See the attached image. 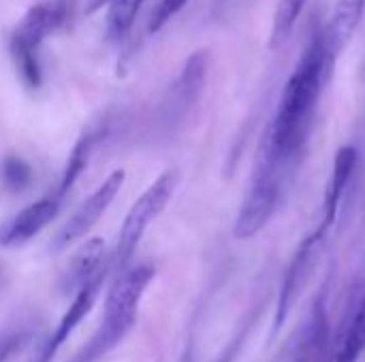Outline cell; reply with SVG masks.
I'll list each match as a JSON object with an SVG mask.
<instances>
[{"mask_svg":"<svg viewBox=\"0 0 365 362\" xmlns=\"http://www.w3.org/2000/svg\"><path fill=\"white\" fill-rule=\"evenodd\" d=\"M66 19V2H41L26 11L21 21L15 26L9 47L15 60L17 73L28 87H41L43 70L38 62V49L47 36H51Z\"/></svg>","mask_w":365,"mask_h":362,"instance_id":"4","label":"cell"},{"mask_svg":"<svg viewBox=\"0 0 365 362\" xmlns=\"http://www.w3.org/2000/svg\"><path fill=\"white\" fill-rule=\"evenodd\" d=\"M334 62L329 60L323 30L308 41L291 73L276 113L263 132L248 188L269 198H282L297 175L306 154L314 115Z\"/></svg>","mask_w":365,"mask_h":362,"instance_id":"1","label":"cell"},{"mask_svg":"<svg viewBox=\"0 0 365 362\" xmlns=\"http://www.w3.org/2000/svg\"><path fill=\"white\" fill-rule=\"evenodd\" d=\"M111 256H109V260L103 265V269L92 277V280H88L77 292H75V299L71 301V305H68V309L64 312V316L60 318V322H58V326L51 331V335L38 346V350L32 354V358L30 362H51V358L56 356V352L66 344V339L73 335V331L83 322V318L92 312V307H94V303H96V299H98V294H101V290H103V286H105V282H107V277L111 275Z\"/></svg>","mask_w":365,"mask_h":362,"instance_id":"8","label":"cell"},{"mask_svg":"<svg viewBox=\"0 0 365 362\" xmlns=\"http://www.w3.org/2000/svg\"><path fill=\"white\" fill-rule=\"evenodd\" d=\"M109 260L107 252H105V241L98 237L88 239L71 258V262L66 265V269L62 271L60 280H58V290L60 294H75L88 280H92L103 265Z\"/></svg>","mask_w":365,"mask_h":362,"instance_id":"10","label":"cell"},{"mask_svg":"<svg viewBox=\"0 0 365 362\" xmlns=\"http://www.w3.org/2000/svg\"><path fill=\"white\" fill-rule=\"evenodd\" d=\"M0 179L9 192H24L30 188L34 173L32 166L19 156H6L0 164Z\"/></svg>","mask_w":365,"mask_h":362,"instance_id":"16","label":"cell"},{"mask_svg":"<svg viewBox=\"0 0 365 362\" xmlns=\"http://www.w3.org/2000/svg\"><path fill=\"white\" fill-rule=\"evenodd\" d=\"M124 171H113L79 207L77 211L66 220V224L60 228V233L53 237V241L49 243V252L51 254H60L66 247H71L73 243L81 241L94 226L96 222L103 218V213L109 209V205L115 201V196L120 194L122 186H124Z\"/></svg>","mask_w":365,"mask_h":362,"instance_id":"7","label":"cell"},{"mask_svg":"<svg viewBox=\"0 0 365 362\" xmlns=\"http://www.w3.org/2000/svg\"><path fill=\"white\" fill-rule=\"evenodd\" d=\"M188 0H160L154 11H152V17H150V23H148V30L150 32H158L169 19H173L184 6H186Z\"/></svg>","mask_w":365,"mask_h":362,"instance_id":"18","label":"cell"},{"mask_svg":"<svg viewBox=\"0 0 365 362\" xmlns=\"http://www.w3.org/2000/svg\"><path fill=\"white\" fill-rule=\"evenodd\" d=\"M365 0H338L334 6V13L329 17V23L323 28L325 47L329 53V60L336 64L340 53L346 49L351 38L355 36L361 19H364Z\"/></svg>","mask_w":365,"mask_h":362,"instance_id":"11","label":"cell"},{"mask_svg":"<svg viewBox=\"0 0 365 362\" xmlns=\"http://www.w3.org/2000/svg\"><path fill=\"white\" fill-rule=\"evenodd\" d=\"M62 201L53 194L24 207L9 220L0 224V247L2 250H17L32 241L41 230H45L60 213Z\"/></svg>","mask_w":365,"mask_h":362,"instance_id":"9","label":"cell"},{"mask_svg":"<svg viewBox=\"0 0 365 362\" xmlns=\"http://www.w3.org/2000/svg\"><path fill=\"white\" fill-rule=\"evenodd\" d=\"M32 337V329L26 324L11 326L0 333V362H9Z\"/></svg>","mask_w":365,"mask_h":362,"instance_id":"17","label":"cell"},{"mask_svg":"<svg viewBox=\"0 0 365 362\" xmlns=\"http://www.w3.org/2000/svg\"><path fill=\"white\" fill-rule=\"evenodd\" d=\"M237 348H240V344H233V346H231V348H229V350H227V352H225V354H222V356H220L216 362H233V356H235Z\"/></svg>","mask_w":365,"mask_h":362,"instance_id":"19","label":"cell"},{"mask_svg":"<svg viewBox=\"0 0 365 362\" xmlns=\"http://www.w3.org/2000/svg\"><path fill=\"white\" fill-rule=\"evenodd\" d=\"M365 350V294L355 305L351 318L346 320V329L336 352L334 362H359Z\"/></svg>","mask_w":365,"mask_h":362,"instance_id":"13","label":"cell"},{"mask_svg":"<svg viewBox=\"0 0 365 362\" xmlns=\"http://www.w3.org/2000/svg\"><path fill=\"white\" fill-rule=\"evenodd\" d=\"M308 0H278L274 23H272V45H280L289 38V34L295 30L297 19L302 17Z\"/></svg>","mask_w":365,"mask_h":362,"instance_id":"15","label":"cell"},{"mask_svg":"<svg viewBox=\"0 0 365 362\" xmlns=\"http://www.w3.org/2000/svg\"><path fill=\"white\" fill-rule=\"evenodd\" d=\"M143 2L145 0H109L105 17V36L113 43L122 41L135 26Z\"/></svg>","mask_w":365,"mask_h":362,"instance_id":"14","label":"cell"},{"mask_svg":"<svg viewBox=\"0 0 365 362\" xmlns=\"http://www.w3.org/2000/svg\"><path fill=\"white\" fill-rule=\"evenodd\" d=\"M98 137H101L98 128L88 130V132H83L79 137V141L75 143V147H73V151L68 156V162H66V166H64L53 192H51L56 198L64 201V196L73 190V186L77 183V179L81 177V173L86 171V166L90 162V156H92V149H94V143L98 141Z\"/></svg>","mask_w":365,"mask_h":362,"instance_id":"12","label":"cell"},{"mask_svg":"<svg viewBox=\"0 0 365 362\" xmlns=\"http://www.w3.org/2000/svg\"><path fill=\"white\" fill-rule=\"evenodd\" d=\"M359 162V154L353 145H344L338 149L336 158H334V166H331V175L327 179L325 186V196H323V209H321V218L319 224L304 237V241L297 245L287 273L282 277V286H280V294L276 301V314H274V331H278L284 320L289 318L297 294L302 292L306 280L312 273V267L319 258V254L323 252V245L334 228V224L338 222L340 215V207L346 194V188L355 175Z\"/></svg>","mask_w":365,"mask_h":362,"instance_id":"2","label":"cell"},{"mask_svg":"<svg viewBox=\"0 0 365 362\" xmlns=\"http://www.w3.org/2000/svg\"><path fill=\"white\" fill-rule=\"evenodd\" d=\"M152 280L154 269L150 265L126 267L113 275L105 299L103 322L73 362H98L130 333L139 316V303Z\"/></svg>","mask_w":365,"mask_h":362,"instance_id":"3","label":"cell"},{"mask_svg":"<svg viewBox=\"0 0 365 362\" xmlns=\"http://www.w3.org/2000/svg\"><path fill=\"white\" fill-rule=\"evenodd\" d=\"M178 183H180V173L175 169H169L160 177H156L154 183H150L148 190L133 203V207L128 209V213L122 222L118 243L111 254V269H113L111 273L113 275L128 267L145 230L150 228V224H154V220L165 211V207L173 198Z\"/></svg>","mask_w":365,"mask_h":362,"instance_id":"5","label":"cell"},{"mask_svg":"<svg viewBox=\"0 0 365 362\" xmlns=\"http://www.w3.org/2000/svg\"><path fill=\"white\" fill-rule=\"evenodd\" d=\"M207 70H210V53L205 49L190 53V58L184 62L178 79L169 85L167 96L160 102V124L167 130H175L178 126H182L190 115V111L197 107V102L205 92Z\"/></svg>","mask_w":365,"mask_h":362,"instance_id":"6","label":"cell"}]
</instances>
